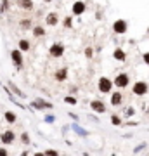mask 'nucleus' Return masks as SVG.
<instances>
[{
  "label": "nucleus",
  "mask_w": 149,
  "mask_h": 156,
  "mask_svg": "<svg viewBox=\"0 0 149 156\" xmlns=\"http://www.w3.org/2000/svg\"><path fill=\"white\" fill-rule=\"evenodd\" d=\"M97 90L101 94H109L113 90V80H109L108 77H101L97 82Z\"/></svg>",
  "instance_id": "obj_1"
},
{
  "label": "nucleus",
  "mask_w": 149,
  "mask_h": 156,
  "mask_svg": "<svg viewBox=\"0 0 149 156\" xmlns=\"http://www.w3.org/2000/svg\"><path fill=\"white\" fill-rule=\"evenodd\" d=\"M132 92H133V96H146L149 92V85L146 82H142V80H139V82H135L133 83V87H132Z\"/></svg>",
  "instance_id": "obj_2"
},
{
  "label": "nucleus",
  "mask_w": 149,
  "mask_h": 156,
  "mask_svg": "<svg viewBox=\"0 0 149 156\" xmlns=\"http://www.w3.org/2000/svg\"><path fill=\"white\" fill-rule=\"evenodd\" d=\"M127 30H128V24H127L125 19H116L113 23V31H114L116 35H125Z\"/></svg>",
  "instance_id": "obj_3"
},
{
  "label": "nucleus",
  "mask_w": 149,
  "mask_h": 156,
  "mask_svg": "<svg viewBox=\"0 0 149 156\" xmlns=\"http://www.w3.org/2000/svg\"><path fill=\"white\" fill-rule=\"evenodd\" d=\"M128 83H130V77H128L127 73H120L118 77L113 80V85H116L118 89H125Z\"/></svg>",
  "instance_id": "obj_4"
},
{
  "label": "nucleus",
  "mask_w": 149,
  "mask_h": 156,
  "mask_svg": "<svg viewBox=\"0 0 149 156\" xmlns=\"http://www.w3.org/2000/svg\"><path fill=\"white\" fill-rule=\"evenodd\" d=\"M49 54H50L52 57H61V56L64 54V45H62V43H52L50 49H49Z\"/></svg>",
  "instance_id": "obj_5"
},
{
  "label": "nucleus",
  "mask_w": 149,
  "mask_h": 156,
  "mask_svg": "<svg viewBox=\"0 0 149 156\" xmlns=\"http://www.w3.org/2000/svg\"><path fill=\"white\" fill-rule=\"evenodd\" d=\"M31 106H33L35 109H52V108H54L52 102H47V101H43V99H35V101L31 102Z\"/></svg>",
  "instance_id": "obj_6"
},
{
  "label": "nucleus",
  "mask_w": 149,
  "mask_h": 156,
  "mask_svg": "<svg viewBox=\"0 0 149 156\" xmlns=\"http://www.w3.org/2000/svg\"><path fill=\"white\" fill-rule=\"evenodd\" d=\"M73 14L74 16H82L83 12H85V9H87V5H85V2H82V0H76L73 4Z\"/></svg>",
  "instance_id": "obj_7"
},
{
  "label": "nucleus",
  "mask_w": 149,
  "mask_h": 156,
  "mask_svg": "<svg viewBox=\"0 0 149 156\" xmlns=\"http://www.w3.org/2000/svg\"><path fill=\"white\" fill-rule=\"evenodd\" d=\"M11 57H12V62L16 64V68H21L23 66V56H21V50L19 49H14L11 52Z\"/></svg>",
  "instance_id": "obj_8"
},
{
  "label": "nucleus",
  "mask_w": 149,
  "mask_h": 156,
  "mask_svg": "<svg viewBox=\"0 0 149 156\" xmlns=\"http://www.w3.org/2000/svg\"><path fill=\"white\" fill-rule=\"evenodd\" d=\"M90 108H92L95 113H106V104H104L102 101H97V99H94L92 102H90Z\"/></svg>",
  "instance_id": "obj_9"
},
{
  "label": "nucleus",
  "mask_w": 149,
  "mask_h": 156,
  "mask_svg": "<svg viewBox=\"0 0 149 156\" xmlns=\"http://www.w3.org/2000/svg\"><path fill=\"white\" fill-rule=\"evenodd\" d=\"M113 57H114V61H118V62H125L127 61V52L118 47V49L113 50Z\"/></svg>",
  "instance_id": "obj_10"
},
{
  "label": "nucleus",
  "mask_w": 149,
  "mask_h": 156,
  "mask_svg": "<svg viewBox=\"0 0 149 156\" xmlns=\"http://www.w3.org/2000/svg\"><path fill=\"white\" fill-rule=\"evenodd\" d=\"M123 104V92H111V106Z\"/></svg>",
  "instance_id": "obj_11"
},
{
  "label": "nucleus",
  "mask_w": 149,
  "mask_h": 156,
  "mask_svg": "<svg viewBox=\"0 0 149 156\" xmlns=\"http://www.w3.org/2000/svg\"><path fill=\"white\" fill-rule=\"evenodd\" d=\"M0 139H2V142H4V144H12V142H14V139H16V135H14V132H12V130H5V132L0 135Z\"/></svg>",
  "instance_id": "obj_12"
},
{
  "label": "nucleus",
  "mask_w": 149,
  "mask_h": 156,
  "mask_svg": "<svg viewBox=\"0 0 149 156\" xmlns=\"http://www.w3.org/2000/svg\"><path fill=\"white\" fill-rule=\"evenodd\" d=\"M45 23L49 26H56V24H59V16H57L56 12H49L47 18H45Z\"/></svg>",
  "instance_id": "obj_13"
},
{
  "label": "nucleus",
  "mask_w": 149,
  "mask_h": 156,
  "mask_svg": "<svg viewBox=\"0 0 149 156\" xmlns=\"http://www.w3.org/2000/svg\"><path fill=\"white\" fill-rule=\"evenodd\" d=\"M54 78H56L57 82H64V80L68 78V68H61V69H57L56 73H54Z\"/></svg>",
  "instance_id": "obj_14"
},
{
  "label": "nucleus",
  "mask_w": 149,
  "mask_h": 156,
  "mask_svg": "<svg viewBox=\"0 0 149 156\" xmlns=\"http://www.w3.org/2000/svg\"><path fill=\"white\" fill-rule=\"evenodd\" d=\"M18 5L24 11H33V0H18Z\"/></svg>",
  "instance_id": "obj_15"
},
{
  "label": "nucleus",
  "mask_w": 149,
  "mask_h": 156,
  "mask_svg": "<svg viewBox=\"0 0 149 156\" xmlns=\"http://www.w3.org/2000/svg\"><path fill=\"white\" fill-rule=\"evenodd\" d=\"M33 37H37V38H40V37H45V28L43 26H33Z\"/></svg>",
  "instance_id": "obj_16"
},
{
  "label": "nucleus",
  "mask_w": 149,
  "mask_h": 156,
  "mask_svg": "<svg viewBox=\"0 0 149 156\" xmlns=\"http://www.w3.org/2000/svg\"><path fill=\"white\" fill-rule=\"evenodd\" d=\"M4 118H5V121H7V123H14V121L18 120V116H16V113H12V111H5V115H4Z\"/></svg>",
  "instance_id": "obj_17"
},
{
  "label": "nucleus",
  "mask_w": 149,
  "mask_h": 156,
  "mask_svg": "<svg viewBox=\"0 0 149 156\" xmlns=\"http://www.w3.org/2000/svg\"><path fill=\"white\" fill-rule=\"evenodd\" d=\"M30 47H31V45H30V42H28V40H19V50H21V52H26V50H30Z\"/></svg>",
  "instance_id": "obj_18"
},
{
  "label": "nucleus",
  "mask_w": 149,
  "mask_h": 156,
  "mask_svg": "<svg viewBox=\"0 0 149 156\" xmlns=\"http://www.w3.org/2000/svg\"><path fill=\"white\" fill-rule=\"evenodd\" d=\"M111 123L114 125V127H120V125H123V120L118 116V115H113L111 116Z\"/></svg>",
  "instance_id": "obj_19"
},
{
  "label": "nucleus",
  "mask_w": 149,
  "mask_h": 156,
  "mask_svg": "<svg viewBox=\"0 0 149 156\" xmlns=\"http://www.w3.org/2000/svg\"><path fill=\"white\" fill-rule=\"evenodd\" d=\"M9 87H11V90H12V92H14V94H16V96H19V97H24V92H21V90H19L18 87H16V85H14V83H12V82H11V83H9Z\"/></svg>",
  "instance_id": "obj_20"
},
{
  "label": "nucleus",
  "mask_w": 149,
  "mask_h": 156,
  "mask_svg": "<svg viewBox=\"0 0 149 156\" xmlns=\"http://www.w3.org/2000/svg\"><path fill=\"white\" fill-rule=\"evenodd\" d=\"M21 28H23V30H30V28H33V26H31V19H23L21 21Z\"/></svg>",
  "instance_id": "obj_21"
},
{
  "label": "nucleus",
  "mask_w": 149,
  "mask_h": 156,
  "mask_svg": "<svg viewBox=\"0 0 149 156\" xmlns=\"http://www.w3.org/2000/svg\"><path fill=\"white\" fill-rule=\"evenodd\" d=\"M62 26H64V28H71V26H73V19H71L70 16H66L64 21H62Z\"/></svg>",
  "instance_id": "obj_22"
},
{
  "label": "nucleus",
  "mask_w": 149,
  "mask_h": 156,
  "mask_svg": "<svg viewBox=\"0 0 149 156\" xmlns=\"http://www.w3.org/2000/svg\"><path fill=\"white\" fill-rule=\"evenodd\" d=\"M7 9H9V2H7V0H4V2L0 4V14H4Z\"/></svg>",
  "instance_id": "obj_23"
},
{
  "label": "nucleus",
  "mask_w": 149,
  "mask_h": 156,
  "mask_svg": "<svg viewBox=\"0 0 149 156\" xmlns=\"http://www.w3.org/2000/svg\"><path fill=\"white\" fill-rule=\"evenodd\" d=\"M92 56H94V49H92V47H87V49H85V57L92 59Z\"/></svg>",
  "instance_id": "obj_24"
},
{
  "label": "nucleus",
  "mask_w": 149,
  "mask_h": 156,
  "mask_svg": "<svg viewBox=\"0 0 149 156\" xmlns=\"http://www.w3.org/2000/svg\"><path fill=\"white\" fill-rule=\"evenodd\" d=\"M64 102H68V104H76V97H73V96H66V97H64Z\"/></svg>",
  "instance_id": "obj_25"
},
{
  "label": "nucleus",
  "mask_w": 149,
  "mask_h": 156,
  "mask_svg": "<svg viewBox=\"0 0 149 156\" xmlns=\"http://www.w3.org/2000/svg\"><path fill=\"white\" fill-rule=\"evenodd\" d=\"M73 128H74V130H76V132H78V135H87V134H89V132H87V130H83V128H78V127H76V125H74Z\"/></svg>",
  "instance_id": "obj_26"
},
{
  "label": "nucleus",
  "mask_w": 149,
  "mask_h": 156,
  "mask_svg": "<svg viewBox=\"0 0 149 156\" xmlns=\"http://www.w3.org/2000/svg\"><path fill=\"white\" fill-rule=\"evenodd\" d=\"M21 140H23V142H24V144H30V135H28V134H26V132H24V134H23V135H21Z\"/></svg>",
  "instance_id": "obj_27"
},
{
  "label": "nucleus",
  "mask_w": 149,
  "mask_h": 156,
  "mask_svg": "<svg viewBox=\"0 0 149 156\" xmlns=\"http://www.w3.org/2000/svg\"><path fill=\"white\" fill-rule=\"evenodd\" d=\"M45 121H47V123H54V121H56V116H54V115H47V116H45Z\"/></svg>",
  "instance_id": "obj_28"
},
{
  "label": "nucleus",
  "mask_w": 149,
  "mask_h": 156,
  "mask_svg": "<svg viewBox=\"0 0 149 156\" xmlns=\"http://www.w3.org/2000/svg\"><path fill=\"white\" fill-rule=\"evenodd\" d=\"M142 61H144V64L149 66V52H144V54H142Z\"/></svg>",
  "instance_id": "obj_29"
},
{
  "label": "nucleus",
  "mask_w": 149,
  "mask_h": 156,
  "mask_svg": "<svg viewBox=\"0 0 149 156\" xmlns=\"http://www.w3.org/2000/svg\"><path fill=\"white\" fill-rule=\"evenodd\" d=\"M45 155H47V156H57V151H56V149H47V151H45Z\"/></svg>",
  "instance_id": "obj_30"
},
{
  "label": "nucleus",
  "mask_w": 149,
  "mask_h": 156,
  "mask_svg": "<svg viewBox=\"0 0 149 156\" xmlns=\"http://www.w3.org/2000/svg\"><path fill=\"white\" fill-rule=\"evenodd\" d=\"M144 147H146V144H144V142H142V144H139V146H137V147H135V149H133V153H139V151H142V149H144Z\"/></svg>",
  "instance_id": "obj_31"
},
{
  "label": "nucleus",
  "mask_w": 149,
  "mask_h": 156,
  "mask_svg": "<svg viewBox=\"0 0 149 156\" xmlns=\"http://www.w3.org/2000/svg\"><path fill=\"white\" fill-rule=\"evenodd\" d=\"M133 113H135V109H133V108H128V109L125 111V115H127V116H132Z\"/></svg>",
  "instance_id": "obj_32"
},
{
  "label": "nucleus",
  "mask_w": 149,
  "mask_h": 156,
  "mask_svg": "<svg viewBox=\"0 0 149 156\" xmlns=\"http://www.w3.org/2000/svg\"><path fill=\"white\" fill-rule=\"evenodd\" d=\"M0 156H7V149H4V147H0Z\"/></svg>",
  "instance_id": "obj_33"
},
{
  "label": "nucleus",
  "mask_w": 149,
  "mask_h": 156,
  "mask_svg": "<svg viewBox=\"0 0 149 156\" xmlns=\"http://www.w3.org/2000/svg\"><path fill=\"white\" fill-rule=\"evenodd\" d=\"M125 125H128V127H135V125H137V121H128V123H125Z\"/></svg>",
  "instance_id": "obj_34"
},
{
  "label": "nucleus",
  "mask_w": 149,
  "mask_h": 156,
  "mask_svg": "<svg viewBox=\"0 0 149 156\" xmlns=\"http://www.w3.org/2000/svg\"><path fill=\"white\" fill-rule=\"evenodd\" d=\"M43 2H47V4H50V2H54V0H43Z\"/></svg>",
  "instance_id": "obj_35"
}]
</instances>
